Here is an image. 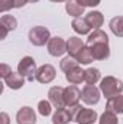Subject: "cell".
Returning <instances> with one entry per match:
<instances>
[{"label": "cell", "mask_w": 123, "mask_h": 124, "mask_svg": "<svg viewBox=\"0 0 123 124\" xmlns=\"http://www.w3.org/2000/svg\"><path fill=\"white\" fill-rule=\"evenodd\" d=\"M100 91L104 95V98H112V97H116L119 94H122L123 91V82L119 78H114L112 75H107L104 77L101 81H100Z\"/></svg>", "instance_id": "6da1fadb"}, {"label": "cell", "mask_w": 123, "mask_h": 124, "mask_svg": "<svg viewBox=\"0 0 123 124\" xmlns=\"http://www.w3.org/2000/svg\"><path fill=\"white\" fill-rule=\"evenodd\" d=\"M36 62L32 56H23L18 63V72L29 82L36 79Z\"/></svg>", "instance_id": "7a4b0ae2"}, {"label": "cell", "mask_w": 123, "mask_h": 124, "mask_svg": "<svg viewBox=\"0 0 123 124\" xmlns=\"http://www.w3.org/2000/svg\"><path fill=\"white\" fill-rule=\"evenodd\" d=\"M28 38H29V42L33 46H44V45H46L49 42L51 32L45 26H35L29 31Z\"/></svg>", "instance_id": "3957f363"}, {"label": "cell", "mask_w": 123, "mask_h": 124, "mask_svg": "<svg viewBox=\"0 0 123 124\" xmlns=\"http://www.w3.org/2000/svg\"><path fill=\"white\" fill-rule=\"evenodd\" d=\"M55 77H57V71L51 63H44L36 71V81L41 84H49L55 79Z\"/></svg>", "instance_id": "277c9868"}, {"label": "cell", "mask_w": 123, "mask_h": 124, "mask_svg": "<svg viewBox=\"0 0 123 124\" xmlns=\"http://www.w3.org/2000/svg\"><path fill=\"white\" fill-rule=\"evenodd\" d=\"M100 88H97L96 85H86L83 90H81V100H83V102L84 104H87V105H96V104H98V101H100Z\"/></svg>", "instance_id": "5b68a950"}, {"label": "cell", "mask_w": 123, "mask_h": 124, "mask_svg": "<svg viewBox=\"0 0 123 124\" xmlns=\"http://www.w3.org/2000/svg\"><path fill=\"white\" fill-rule=\"evenodd\" d=\"M67 52V42L60 38V36H55V38H51L49 42H48V54L51 56H62L64 54Z\"/></svg>", "instance_id": "8992f818"}, {"label": "cell", "mask_w": 123, "mask_h": 124, "mask_svg": "<svg viewBox=\"0 0 123 124\" xmlns=\"http://www.w3.org/2000/svg\"><path fill=\"white\" fill-rule=\"evenodd\" d=\"M81 100V91L77 85H68L64 90V101H65V107H72L80 104Z\"/></svg>", "instance_id": "52a82bcc"}, {"label": "cell", "mask_w": 123, "mask_h": 124, "mask_svg": "<svg viewBox=\"0 0 123 124\" xmlns=\"http://www.w3.org/2000/svg\"><path fill=\"white\" fill-rule=\"evenodd\" d=\"M97 118H98V116H97V113L94 110L81 107L78 110L77 116L74 117V121L77 124H94L97 121Z\"/></svg>", "instance_id": "ba28073f"}, {"label": "cell", "mask_w": 123, "mask_h": 124, "mask_svg": "<svg viewBox=\"0 0 123 124\" xmlns=\"http://www.w3.org/2000/svg\"><path fill=\"white\" fill-rule=\"evenodd\" d=\"M18 124H36V113L32 107H22L16 113Z\"/></svg>", "instance_id": "9c48e42d"}, {"label": "cell", "mask_w": 123, "mask_h": 124, "mask_svg": "<svg viewBox=\"0 0 123 124\" xmlns=\"http://www.w3.org/2000/svg\"><path fill=\"white\" fill-rule=\"evenodd\" d=\"M64 90L62 87H51L48 91V100L55 108H64L65 101H64Z\"/></svg>", "instance_id": "30bf717a"}, {"label": "cell", "mask_w": 123, "mask_h": 124, "mask_svg": "<svg viewBox=\"0 0 123 124\" xmlns=\"http://www.w3.org/2000/svg\"><path fill=\"white\" fill-rule=\"evenodd\" d=\"M18 28V20L12 15H3L0 17V29H1V39L7 36V33Z\"/></svg>", "instance_id": "8fae6325"}, {"label": "cell", "mask_w": 123, "mask_h": 124, "mask_svg": "<svg viewBox=\"0 0 123 124\" xmlns=\"http://www.w3.org/2000/svg\"><path fill=\"white\" fill-rule=\"evenodd\" d=\"M84 77H86V71L78 65L72 69H70L68 72H65V79L71 84V85H78L84 81Z\"/></svg>", "instance_id": "7c38bea8"}, {"label": "cell", "mask_w": 123, "mask_h": 124, "mask_svg": "<svg viewBox=\"0 0 123 124\" xmlns=\"http://www.w3.org/2000/svg\"><path fill=\"white\" fill-rule=\"evenodd\" d=\"M93 52V56L96 61H106L109 59L110 56V48H109V43H97V45H93L88 46Z\"/></svg>", "instance_id": "4fadbf2b"}, {"label": "cell", "mask_w": 123, "mask_h": 124, "mask_svg": "<svg viewBox=\"0 0 123 124\" xmlns=\"http://www.w3.org/2000/svg\"><path fill=\"white\" fill-rule=\"evenodd\" d=\"M25 78L19 74V72H10L6 78H4V84L10 88V90H20L25 85Z\"/></svg>", "instance_id": "5bb4252c"}, {"label": "cell", "mask_w": 123, "mask_h": 124, "mask_svg": "<svg viewBox=\"0 0 123 124\" xmlns=\"http://www.w3.org/2000/svg\"><path fill=\"white\" fill-rule=\"evenodd\" d=\"M106 111H110L113 114H123V94H119L116 97H112L107 100Z\"/></svg>", "instance_id": "9a60e30c"}, {"label": "cell", "mask_w": 123, "mask_h": 124, "mask_svg": "<svg viewBox=\"0 0 123 124\" xmlns=\"http://www.w3.org/2000/svg\"><path fill=\"white\" fill-rule=\"evenodd\" d=\"M84 46H86V43H84L80 38H77V36H71V38L67 40V52H68L70 56H74V58H75Z\"/></svg>", "instance_id": "2e32d148"}, {"label": "cell", "mask_w": 123, "mask_h": 124, "mask_svg": "<svg viewBox=\"0 0 123 124\" xmlns=\"http://www.w3.org/2000/svg\"><path fill=\"white\" fill-rule=\"evenodd\" d=\"M97 43H109L107 33L104 31H101V29H96V31H93V33L88 35L86 46H93V45H97Z\"/></svg>", "instance_id": "e0dca14e"}, {"label": "cell", "mask_w": 123, "mask_h": 124, "mask_svg": "<svg viewBox=\"0 0 123 124\" xmlns=\"http://www.w3.org/2000/svg\"><path fill=\"white\" fill-rule=\"evenodd\" d=\"M86 20H87L88 26L96 31V29H100V28L103 26V23H104V16H103L101 12L93 10V12H90V13L86 15Z\"/></svg>", "instance_id": "ac0fdd59"}, {"label": "cell", "mask_w": 123, "mask_h": 124, "mask_svg": "<svg viewBox=\"0 0 123 124\" xmlns=\"http://www.w3.org/2000/svg\"><path fill=\"white\" fill-rule=\"evenodd\" d=\"M70 121H74L70 110L67 107L64 108H57V111L52 116V124H68Z\"/></svg>", "instance_id": "d6986e66"}, {"label": "cell", "mask_w": 123, "mask_h": 124, "mask_svg": "<svg viewBox=\"0 0 123 124\" xmlns=\"http://www.w3.org/2000/svg\"><path fill=\"white\" fill-rule=\"evenodd\" d=\"M84 9H86V7H83L81 4H78L75 0H68V1H65V12H67L70 16H74V19H75V17H81V16L84 15Z\"/></svg>", "instance_id": "ffe728a7"}, {"label": "cell", "mask_w": 123, "mask_h": 124, "mask_svg": "<svg viewBox=\"0 0 123 124\" xmlns=\"http://www.w3.org/2000/svg\"><path fill=\"white\" fill-rule=\"evenodd\" d=\"M71 26H72L74 32L78 33V35H88L90 31H91V28L88 26L86 17H75V19L72 20Z\"/></svg>", "instance_id": "44dd1931"}, {"label": "cell", "mask_w": 123, "mask_h": 124, "mask_svg": "<svg viewBox=\"0 0 123 124\" xmlns=\"http://www.w3.org/2000/svg\"><path fill=\"white\" fill-rule=\"evenodd\" d=\"M109 28L114 36L123 38V16H114L113 19H110Z\"/></svg>", "instance_id": "7402d4cb"}, {"label": "cell", "mask_w": 123, "mask_h": 124, "mask_svg": "<svg viewBox=\"0 0 123 124\" xmlns=\"http://www.w3.org/2000/svg\"><path fill=\"white\" fill-rule=\"evenodd\" d=\"M75 58H77V61H78L80 65H88V63H91V62L94 61L93 52H91V49H90L88 46H84Z\"/></svg>", "instance_id": "603a6c76"}, {"label": "cell", "mask_w": 123, "mask_h": 124, "mask_svg": "<svg viewBox=\"0 0 123 124\" xmlns=\"http://www.w3.org/2000/svg\"><path fill=\"white\" fill-rule=\"evenodd\" d=\"M101 79V74L97 68H88L86 69V77H84V81L88 84V85H96L98 81Z\"/></svg>", "instance_id": "cb8c5ba5"}, {"label": "cell", "mask_w": 123, "mask_h": 124, "mask_svg": "<svg viewBox=\"0 0 123 124\" xmlns=\"http://www.w3.org/2000/svg\"><path fill=\"white\" fill-rule=\"evenodd\" d=\"M80 63L77 61V58H74V56H65V58H62L61 62H60V68H61V71L64 72H68L70 69H72V68H75V66H78Z\"/></svg>", "instance_id": "d4e9b609"}, {"label": "cell", "mask_w": 123, "mask_h": 124, "mask_svg": "<svg viewBox=\"0 0 123 124\" xmlns=\"http://www.w3.org/2000/svg\"><path fill=\"white\" fill-rule=\"evenodd\" d=\"M38 113H39L41 116H44V117L51 116V113H52V104H51V101H49V100H42V101H39V102H38Z\"/></svg>", "instance_id": "484cf974"}, {"label": "cell", "mask_w": 123, "mask_h": 124, "mask_svg": "<svg viewBox=\"0 0 123 124\" xmlns=\"http://www.w3.org/2000/svg\"><path fill=\"white\" fill-rule=\"evenodd\" d=\"M98 124H119V120H117L116 114H113L110 111H104L98 118Z\"/></svg>", "instance_id": "4316f807"}, {"label": "cell", "mask_w": 123, "mask_h": 124, "mask_svg": "<svg viewBox=\"0 0 123 124\" xmlns=\"http://www.w3.org/2000/svg\"><path fill=\"white\" fill-rule=\"evenodd\" d=\"M78 4H81L83 7H96L100 4L101 0H75Z\"/></svg>", "instance_id": "83f0119b"}, {"label": "cell", "mask_w": 123, "mask_h": 124, "mask_svg": "<svg viewBox=\"0 0 123 124\" xmlns=\"http://www.w3.org/2000/svg\"><path fill=\"white\" fill-rule=\"evenodd\" d=\"M0 69H1V71H0V77H1L3 79H4L10 72H12V68H10L7 63H1V65H0Z\"/></svg>", "instance_id": "f1b7e54d"}, {"label": "cell", "mask_w": 123, "mask_h": 124, "mask_svg": "<svg viewBox=\"0 0 123 124\" xmlns=\"http://www.w3.org/2000/svg\"><path fill=\"white\" fill-rule=\"evenodd\" d=\"M10 9H13L10 0H0V10H1V12H7V10H10Z\"/></svg>", "instance_id": "f546056e"}, {"label": "cell", "mask_w": 123, "mask_h": 124, "mask_svg": "<svg viewBox=\"0 0 123 124\" xmlns=\"http://www.w3.org/2000/svg\"><path fill=\"white\" fill-rule=\"evenodd\" d=\"M10 3H12L13 9H19V7H22V6H25V4L28 3V0H10Z\"/></svg>", "instance_id": "4dcf8cb0"}, {"label": "cell", "mask_w": 123, "mask_h": 124, "mask_svg": "<svg viewBox=\"0 0 123 124\" xmlns=\"http://www.w3.org/2000/svg\"><path fill=\"white\" fill-rule=\"evenodd\" d=\"M0 118H1V123H3V124H9V123H10L9 116H7L6 113H1V114H0Z\"/></svg>", "instance_id": "1f68e13d"}, {"label": "cell", "mask_w": 123, "mask_h": 124, "mask_svg": "<svg viewBox=\"0 0 123 124\" xmlns=\"http://www.w3.org/2000/svg\"><path fill=\"white\" fill-rule=\"evenodd\" d=\"M49 1H54V3H62V1H68V0H49Z\"/></svg>", "instance_id": "d6a6232c"}, {"label": "cell", "mask_w": 123, "mask_h": 124, "mask_svg": "<svg viewBox=\"0 0 123 124\" xmlns=\"http://www.w3.org/2000/svg\"><path fill=\"white\" fill-rule=\"evenodd\" d=\"M36 1H39V0H28V3H36Z\"/></svg>", "instance_id": "836d02e7"}]
</instances>
